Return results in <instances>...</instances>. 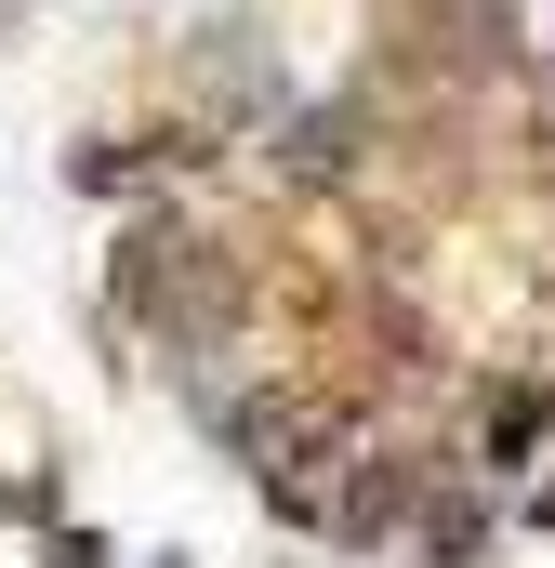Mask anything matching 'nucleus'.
<instances>
[{
  "mask_svg": "<svg viewBox=\"0 0 555 568\" xmlns=\"http://www.w3.org/2000/svg\"><path fill=\"white\" fill-rule=\"evenodd\" d=\"M463 424H476V463H463V476H490V489H543L555 476V384L490 371V384L463 397Z\"/></svg>",
  "mask_w": 555,
  "mask_h": 568,
  "instance_id": "obj_2",
  "label": "nucleus"
},
{
  "mask_svg": "<svg viewBox=\"0 0 555 568\" xmlns=\"http://www.w3.org/2000/svg\"><path fill=\"white\" fill-rule=\"evenodd\" d=\"M265 145H278V185H291V199H357V185L384 172V145H397V106H384V93H317V106H291Z\"/></svg>",
  "mask_w": 555,
  "mask_h": 568,
  "instance_id": "obj_1",
  "label": "nucleus"
},
{
  "mask_svg": "<svg viewBox=\"0 0 555 568\" xmlns=\"http://www.w3.org/2000/svg\"><path fill=\"white\" fill-rule=\"evenodd\" d=\"M411 568H490V476H463V463H436L423 476V516L411 542H397Z\"/></svg>",
  "mask_w": 555,
  "mask_h": 568,
  "instance_id": "obj_3",
  "label": "nucleus"
}]
</instances>
